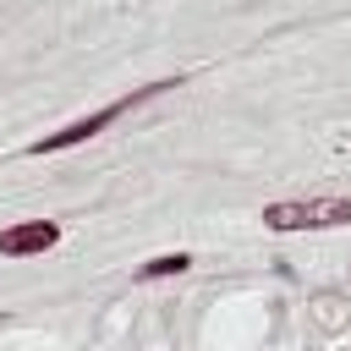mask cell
Segmentation results:
<instances>
[{"instance_id": "277c9868", "label": "cell", "mask_w": 351, "mask_h": 351, "mask_svg": "<svg viewBox=\"0 0 351 351\" xmlns=\"http://www.w3.org/2000/svg\"><path fill=\"white\" fill-rule=\"evenodd\" d=\"M192 258L186 252H159V258H148L143 269H137V280H170V274H181Z\"/></svg>"}, {"instance_id": "3957f363", "label": "cell", "mask_w": 351, "mask_h": 351, "mask_svg": "<svg viewBox=\"0 0 351 351\" xmlns=\"http://www.w3.org/2000/svg\"><path fill=\"white\" fill-rule=\"evenodd\" d=\"M55 241H60V225H55V219H22V225H5V230H0V258L49 252Z\"/></svg>"}, {"instance_id": "7a4b0ae2", "label": "cell", "mask_w": 351, "mask_h": 351, "mask_svg": "<svg viewBox=\"0 0 351 351\" xmlns=\"http://www.w3.org/2000/svg\"><path fill=\"white\" fill-rule=\"evenodd\" d=\"M269 230H329L351 225V197H302V203H269L263 208Z\"/></svg>"}, {"instance_id": "6da1fadb", "label": "cell", "mask_w": 351, "mask_h": 351, "mask_svg": "<svg viewBox=\"0 0 351 351\" xmlns=\"http://www.w3.org/2000/svg\"><path fill=\"white\" fill-rule=\"evenodd\" d=\"M165 88H176V82H148V88H132V93H121L115 104H104V110H93V115H82V121H71V126H60V132H44L27 154H60V148H77V143L99 137L110 121H121L132 104H143V99H154V93H165Z\"/></svg>"}]
</instances>
